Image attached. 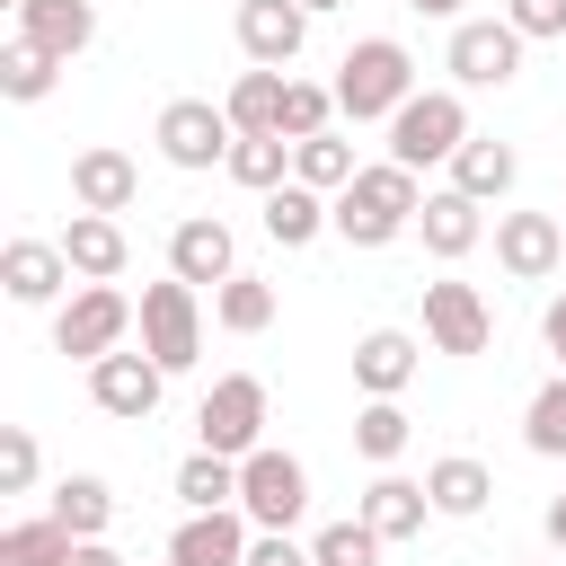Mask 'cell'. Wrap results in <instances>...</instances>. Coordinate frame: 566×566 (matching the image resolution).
<instances>
[{
	"label": "cell",
	"instance_id": "cell-1",
	"mask_svg": "<svg viewBox=\"0 0 566 566\" xmlns=\"http://www.w3.org/2000/svg\"><path fill=\"white\" fill-rule=\"evenodd\" d=\"M416 212H424V186H416V168H398V159H371V168L327 203V221H336L345 248H389L398 230H416Z\"/></svg>",
	"mask_w": 566,
	"mask_h": 566
},
{
	"label": "cell",
	"instance_id": "cell-2",
	"mask_svg": "<svg viewBox=\"0 0 566 566\" xmlns=\"http://www.w3.org/2000/svg\"><path fill=\"white\" fill-rule=\"evenodd\" d=\"M407 97H416V62H407L398 35H363V44H345V62H336V115H354V124H389Z\"/></svg>",
	"mask_w": 566,
	"mask_h": 566
},
{
	"label": "cell",
	"instance_id": "cell-3",
	"mask_svg": "<svg viewBox=\"0 0 566 566\" xmlns=\"http://www.w3.org/2000/svg\"><path fill=\"white\" fill-rule=\"evenodd\" d=\"M469 142V97L460 88H416L398 115H389V159L398 168H433Z\"/></svg>",
	"mask_w": 566,
	"mask_h": 566
},
{
	"label": "cell",
	"instance_id": "cell-4",
	"mask_svg": "<svg viewBox=\"0 0 566 566\" xmlns=\"http://www.w3.org/2000/svg\"><path fill=\"white\" fill-rule=\"evenodd\" d=\"M133 327H142V310H133L115 283H80V292L53 310V354H71V363H97V354H115Z\"/></svg>",
	"mask_w": 566,
	"mask_h": 566
},
{
	"label": "cell",
	"instance_id": "cell-5",
	"mask_svg": "<svg viewBox=\"0 0 566 566\" xmlns=\"http://www.w3.org/2000/svg\"><path fill=\"white\" fill-rule=\"evenodd\" d=\"M142 354L159 371H195V354H203V301H195L186 274L142 283Z\"/></svg>",
	"mask_w": 566,
	"mask_h": 566
},
{
	"label": "cell",
	"instance_id": "cell-6",
	"mask_svg": "<svg viewBox=\"0 0 566 566\" xmlns=\"http://www.w3.org/2000/svg\"><path fill=\"white\" fill-rule=\"evenodd\" d=\"M239 513H248L256 531H292V522L310 513V469H301L283 442H256V451L239 460Z\"/></svg>",
	"mask_w": 566,
	"mask_h": 566
},
{
	"label": "cell",
	"instance_id": "cell-7",
	"mask_svg": "<svg viewBox=\"0 0 566 566\" xmlns=\"http://www.w3.org/2000/svg\"><path fill=\"white\" fill-rule=\"evenodd\" d=\"M150 142H159L168 168H221L230 142H239V124H230V106H212V97H168L159 124H150Z\"/></svg>",
	"mask_w": 566,
	"mask_h": 566
},
{
	"label": "cell",
	"instance_id": "cell-8",
	"mask_svg": "<svg viewBox=\"0 0 566 566\" xmlns=\"http://www.w3.org/2000/svg\"><path fill=\"white\" fill-rule=\"evenodd\" d=\"M195 433H203V451L248 460V451L265 442V380H256V371L212 380V389H203V407H195Z\"/></svg>",
	"mask_w": 566,
	"mask_h": 566
},
{
	"label": "cell",
	"instance_id": "cell-9",
	"mask_svg": "<svg viewBox=\"0 0 566 566\" xmlns=\"http://www.w3.org/2000/svg\"><path fill=\"white\" fill-rule=\"evenodd\" d=\"M522 44H531V35H522L513 18H460L442 62H451L460 88H504V80H522Z\"/></svg>",
	"mask_w": 566,
	"mask_h": 566
},
{
	"label": "cell",
	"instance_id": "cell-10",
	"mask_svg": "<svg viewBox=\"0 0 566 566\" xmlns=\"http://www.w3.org/2000/svg\"><path fill=\"white\" fill-rule=\"evenodd\" d=\"M495 265L513 283H548L566 265V221L557 212H495Z\"/></svg>",
	"mask_w": 566,
	"mask_h": 566
},
{
	"label": "cell",
	"instance_id": "cell-11",
	"mask_svg": "<svg viewBox=\"0 0 566 566\" xmlns=\"http://www.w3.org/2000/svg\"><path fill=\"white\" fill-rule=\"evenodd\" d=\"M159 389H168V371H159L150 354H124V345H115V354L88 363V398H97L106 416H124V424H150V416H159Z\"/></svg>",
	"mask_w": 566,
	"mask_h": 566
},
{
	"label": "cell",
	"instance_id": "cell-12",
	"mask_svg": "<svg viewBox=\"0 0 566 566\" xmlns=\"http://www.w3.org/2000/svg\"><path fill=\"white\" fill-rule=\"evenodd\" d=\"M256 548V522L239 504H212V513H186L168 531V566H248Z\"/></svg>",
	"mask_w": 566,
	"mask_h": 566
},
{
	"label": "cell",
	"instance_id": "cell-13",
	"mask_svg": "<svg viewBox=\"0 0 566 566\" xmlns=\"http://www.w3.org/2000/svg\"><path fill=\"white\" fill-rule=\"evenodd\" d=\"M424 336H433V354H486V336H495V310L478 301V283H424Z\"/></svg>",
	"mask_w": 566,
	"mask_h": 566
},
{
	"label": "cell",
	"instance_id": "cell-14",
	"mask_svg": "<svg viewBox=\"0 0 566 566\" xmlns=\"http://www.w3.org/2000/svg\"><path fill=\"white\" fill-rule=\"evenodd\" d=\"M168 274H186L195 292H203V283H230V274H239L230 221H212V212H186V221L168 230Z\"/></svg>",
	"mask_w": 566,
	"mask_h": 566
},
{
	"label": "cell",
	"instance_id": "cell-15",
	"mask_svg": "<svg viewBox=\"0 0 566 566\" xmlns=\"http://www.w3.org/2000/svg\"><path fill=\"white\" fill-rule=\"evenodd\" d=\"M0 283H9V301H18V310L62 301V283H71L62 239H9V248H0Z\"/></svg>",
	"mask_w": 566,
	"mask_h": 566
},
{
	"label": "cell",
	"instance_id": "cell-16",
	"mask_svg": "<svg viewBox=\"0 0 566 566\" xmlns=\"http://www.w3.org/2000/svg\"><path fill=\"white\" fill-rule=\"evenodd\" d=\"M133 195H142V168H133L115 142H97V150L71 159V203H80V212H133Z\"/></svg>",
	"mask_w": 566,
	"mask_h": 566
},
{
	"label": "cell",
	"instance_id": "cell-17",
	"mask_svg": "<svg viewBox=\"0 0 566 566\" xmlns=\"http://www.w3.org/2000/svg\"><path fill=\"white\" fill-rule=\"evenodd\" d=\"M416 239H424V256L460 265V256H469V248L486 239V212H478V195H460V186L424 195V212H416Z\"/></svg>",
	"mask_w": 566,
	"mask_h": 566
},
{
	"label": "cell",
	"instance_id": "cell-18",
	"mask_svg": "<svg viewBox=\"0 0 566 566\" xmlns=\"http://www.w3.org/2000/svg\"><path fill=\"white\" fill-rule=\"evenodd\" d=\"M301 35H310V9L301 0H239V53L248 62H292L301 53Z\"/></svg>",
	"mask_w": 566,
	"mask_h": 566
},
{
	"label": "cell",
	"instance_id": "cell-19",
	"mask_svg": "<svg viewBox=\"0 0 566 566\" xmlns=\"http://www.w3.org/2000/svg\"><path fill=\"white\" fill-rule=\"evenodd\" d=\"M62 256H71V274H80V283H115V274H124V256H133V239H124V221H115V212H71Z\"/></svg>",
	"mask_w": 566,
	"mask_h": 566
},
{
	"label": "cell",
	"instance_id": "cell-20",
	"mask_svg": "<svg viewBox=\"0 0 566 566\" xmlns=\"http://www.w3.org/2000/svg\"><path fill=\"white\" fill-rule=\"evenodd\" d=\"M416 363H424V354H416L407 327H371V336L354 345V389H363V398H398V389L416 380Z\"/></svg>",
	"mask_w": 566,
	"mask_h": 566
},
{
	"label": "cell",
	"instance_id": "cell-21",
	"mask_svg": "<svg viewBox=\"0 0 566 566\" xmlns=\"http://www.w3.org/2000/svg\"><path fill=\"white\" fill-rule=\"evenodd\" d=\"M424 513H433V495H424V478H398V469H380L371 486H363V522L398 548V539H416L424 531Z\"/></svg>",
	"mask_w": 566,
	"mask_h": 566
},
{
	"label": "cell",
	"instance_id": "cell-22",
	"mask_svg": "<svg viewBox=\"0 0 566 566\" xmlns=\"http://www.w3.org/2000/svg\"><path fill=\"white\" fill-rule=\"evenodd\" d=\"M327 203H336V195H318V186L283 177V186L265 195V239H274V248H310L318 230H336V221H327Z\"/></svg>",
	"mask_w": 566,
	"mask_h": 566
},
{
	"label": "cell",
	"instance_id": "cell-23",
	"mask_svg": "<svg viewBox=\"0 0 566 566\" xmlns=\"http://www.w3.org/2000/svg\"><path fill=\"white\" fill-rule=\"evenodd\" d=\"M18 35H35L44 53L71 62V53L97 44V9H88V0H27V9H18Z\"/></svg>",
	"mask_w": 566,
	"mask_h": 566
},
{
	"label": "cell",
	"instance_id": "cell-24",
	"mask_svg": "<svg viewBox=\"0 0 566 566\" xmlns=\"http://www.w3.org/2000/svg\"><path fill=\"white\" fill-rule=\"evenodd\" d=\"M513 177H522V159H513V142H486V133H469V142L451 150V186H460V195H478V203H495V195H513Z\"/></svg>",
	"mask_w": 566,
	"mask_h": 566
},
{
	"label": "cell",
	"instance_id": "cell-25",
	"mask_svg": "<svg viewBox=\"0 0 566 566\" xmlns=\"http://www.w3.org/2000/svg\"><path fill=\"white\" fill-rule=\"evenodd\" d=\"M424 495H433V513H451V522H469V513H486V495H495V478H486V460H469V451H451V460H433V469H424Z\"/></svg>",
	"mask_w": 566,
	"mask_h": 566
},
{
	"label": "cell",
	"instance_id": "cell-26",
	"mask_svg": "<svg viewBox=\"0 0 566 566\" xmlns=\"http://www.w3.org/2000/svg\"><path fill=\"white\" fill-rule=\"evenodd\" d=\"M71 548H80V531L62 513H27L0 531V566H71Z\"/></svg>",
	"mask_w": 566,
	"mask_h": 566
},
{
	"label": "cell",
	"instance_id": "cell-27",
	"mask_svg": "<svg viewBox=\"0 0 566 566\" xmlns=\"http://www.w3.org/2000/svg\"><path fill=\"white\" fill-rule=\"evenodd\" d=\"M283 88H292V80H283L274 62H256V71H239V80H230V97H221V106H230V124H239V133H283Z\"/></svg>",
	"mask_w": 566,
	"mask_h": 566
},
{
	"label": "cell",
	"instance_id": "cell-28",
	"mask_svg": "<svg viewBox=\"0 0 566 566\" xmlns=\"http://www.w3.org/2000/svg\"><path fill=\"white\" fill-rule=\"evenodd\" d=\"M177 504H186V513L239 504V460H230V451H203V442H195V451L177 460Z\"/></svg>",
	"mask_w": 566,
	"mask_h": 566
},
{
	"label": "cell",
	"instance_id": "cell-29",
	"mask_svg": "<svg viewBox=\"0 0 566 566\" xmlns=\"http://www.w3.org/2000/svg\"><path fill=\"white\" fill-rule=\"evenodd\" d=\"M53 80H62V53H44L35 35H9L0 44V97L35 106V97H53Z\"/></svg>",
	"mask_w": 566,
	"mask_h": 566
},
{
	"label": "cell",
	"instance_id": "cell-30",
	"mask_svg": "<svg viewBox=\"0 0 566 566\" xmlns=\"http://www.w3.org/2000/svg\"><path fill=\"white\" fill-rule=\"evenodd\" d=\"M221 168H230V177H239L248 195H274V186L292 177V142H283V133H239Z\"/></svg>",
	"mask_w": 566,
	"mask_h": 566
},
{
	"label": "cell",
	"instance_id": "cell-31",
	"mask_svg": "<svg viewBox=\"0 0 566 566\" xmlns=\"http://www.w3.org/2000/svg\"><path fill=\"white\" fill-rule=\"evenodd\" d=\"M292 177L318 186V195H345L363 168H354V142L345 133H310V142H292Z\"/></svg>",
	"mask_w": 566,
	"mask_h": 566
},
{
	"label": "cell",
	"instance_id": "cell-32",
	"mask_svg": "<svg viewBox=\"0 0 566 566\" xmlns=\"http://www.w3.org/2000/svg\"><path fill=\"white\" fill-rule=\"evenodd\" d=\"M212 318H221L230 336H265V327H274V283H265V274H230V283H212Z\"/></svg>",
	"mask_w": 566,
	"mask_h": 566
},
{
	"label": "cell",
	"instance_id": "cell-33",
	"mask_svg": "<svg viewBox=\"0 0 566 566\" xmlns=\"http://www.w3.org/2000/svg\"><path fill=\"white\" fill-rule=\"evenodd\" d=\"M407 433H416V424H407L398 398H363V416H354V451H363L371 469H389V460L407 451Z\"/></svg>",
	"mask_w": 566,
	"mask_h": 566
},
{
	"label": "cell",
	"instance_id": "cell-34",
	"mask_svg": "<svg viewBox=\"0 0 566 566\" xmlns=\"http://www.w3.org/2000/svg\"><path fill=\"white\" fill-rule=\"evenodd\" d=\"M53 513H62L80 539H106V522H115V486H106V478H62V486H53Z\"/></svg>",
	"mask_w": 566,
	"mask_h": 566
},
{
	"label": "cell",
	"instance_id": "cell-35",
	"mask_svg": "<svg viewBox=\"0 0 566 566\" xmlns=\"http://www.w3.org/2000/svg\"><path fill=\"white\" fill-rule=\"evenodd\" d=\"M380 548H389V539H380L363 513H354V522H327V531L310 539V557H318V566H380Z\"/></svg>",
	"mask_w": 566,
	"mask_h": 566
},
{
	"label": "cell",
	"instance_id": "cell-36",
	"mask_svg": "<svg viewBox=\"0 0 566 566\" xmlns=\"http://www.w3.org/2000/svg\"><path fill=\"white\" fill-rule=\"evenodd\" d=\"M522 442L539 451V460H566V371L531 398V416H522Z\"/></svg>",
	"mask_w": 566,
	"mask_h": 566
},
{
	"label": "cell",
	"instance_id": "cell-37",
	"mask_svg": "<svg viewBox=\"0 0 566 566\" xmlns=\"http://www.w3.org/2000/svg\"><path fill=\"white\" fill-rule=\"evenodd\" d=\"M327 115H336V88H318V80H292V88H283V142L327 133Z\"/></svg>",
	"mask_w": 566,
	"mask_h": 566
},
{
	"label": "cell",
	"instance_id": "cell-38",
	"mask_svg": "<svg viewBox=\"0 0 566 566\" xmlns=\"http://www.w3.org/2000/svg\"><path fill=\"white\" fill-rule=\"evenodd\" d=\"M27 486H35V433L0 424V495H27Z\"/></svg>",
	"mask_w": 566,
	"mask_h": 566
},
{
	"label": "cell",
	"instance_id": "cell-39",
	"mask_svg": "<svg viewBox=\"0 0 566 566\" xmlns=\"http://www.w3.org/2000/svg\"><path fill=\"white\" fill-rule=\"evenodd\" d=\"M504 18H513L522 35H566V0H513Z\"/></svg>",
	"mask_w": 566,
	"mask_h": 566
},
{
	"label": "cell",
	"instance_id": "cell-40",
	"mask_svg": "<svg viewBox=\"0 0 566 566\" xmlns=\"http://www.w3.org/2000/svg\"><path fill=\"white\" fill-rule=\"evenodd\" d=\"M248 566H318L292 531H256V548H248Z\"/></svg>",
	"mask_w": 566,
	"mask_h": 566
},
{
	"label": "cell",
	"instance_id": "cell-41",
	"mask_svg": "<svg viewBox=\"0 0 566 566\" xmlns=\"http://www.w3.org/2000/svg\"><path fill=\"white\" fill-rule=\"evenodd\" d=\"M539 336H548V354H557V371H566V292L539 310Z\"/></svg>",
	"mask_w": 566,
	"mask_h": 566
},
{
	"label": "cell",
	"instance_id": "cell-42",
	"mask_svg": "<svg viewBox=\"0 0 566 566\" xmlns=\"http://www.w3.org/2000/svg\"><path fill=\"white\" fill-rule=\"evenodd\" d=\"M71 566H124V557H115L106 539H80V548H71Z\"/></svg>",
	"mask_w": 566,
	"mask_h": 566
},
{
	"label": "cell",
	"instance_id": "cell-43",
	"mask_svg": "<svg viewBox=\"0 0 566 566\" xmlns=\"http://www.w3.org/2000/svg\"><path fill=\"white\" fill-rule=\"evenodd\" d=\"M407 9H416V18H460L469 0H407Z\"/></svg>",
	"mask_w": 566,
	"mask_h": 566
},
{
	"label": "cell",
	"instance_id": "cell-44",
	"mask_svg": "<svg viewBox=\"0 0 566 566\" xmlns=\"http://www.w3.org/2000/svg\"><path fill=\"white\" fill-rule=\"evenodd\" d=\"M548 539H557V548H566V495H557V504H548Z\"/></svg>",
	"mask_w": 566,
	"mask_h": 566
},
{
	"label": "cell",
	"instance_id": "cell-45",
	"mask_svg": "<svg viewBox=\"0 0 566 566\" xmlns=\"http://www.w3.org/2000/svg\"><path fill=\"white\" fill-rule=\"evenodd\" d=\"M301 9H310V18H318V9H345V0H301Z\"/></svg>",
	"mask_w": 566,
	"mask_h": 566
},
{
	"label": "cell",
	"instance_id": "cell-46",
	"mask_svg": "<svg viewBox=\"0 0 566 566\" xmlns=\"http://www.w3.org/2000/svg\"><path fill=\"white\" fill-rule=\"evenodd\" d=\"M0 9H27V0H0Z\"/></svg>",
	"mask_w": 566,
	"mask_h": 566
},
{
	"label": "cell",
	"instance_id": "cell-47",
	"mask_svg": "<svg viewBox=\"0 0 566 566\" xmlns=\"http://www.w3.org/2000/svg\"><path fill=\"white\" fill-rule=\"evenodd\" d=\"M557 221H566V203H557Z\"/></svg>",
	"mask_w": 566,
	"mask_h": 566
}]
</instances>
